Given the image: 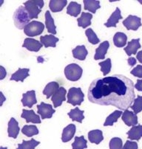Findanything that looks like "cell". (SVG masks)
Masks as SVG:
<instances>
[{
  "label": "cell",
  "instance_id": "d590c367",
  "mask_svg": "<svg viewBox=\"0 0 142 149\" xmlns=\"http://www.w3.org/2000/svg\"><path fill=\"white\" fill-rule=\"evenodd\" d=\"M99 65L101 67V71L103 72V75L106 76L108 73L110 72L112 64H111V59L107 58L106 61L99 63Z\"/></svg>",
  "mask_w": 142,
  "mask_h": 149
},
{
  "label": "cell",
  "instance_id": "2e32d148",
  "mask_svg": "<svg viewBox=\"0 0 142 149\" xmlns=\"http://www.w3.org/2000/svg\"><path fill=\"white\" fill-rule=\"evenodd\" d=\"M110 47V44L109 41H104L102 43H101L99 47L96 49V54L94 56L95 60H100V59H104L105 58V55L107 54V50Z\"/></svg>",
  "mask_w": 142,
  "mask_h": 149
},
{
  "label": "cell",
  "instance_id": "83f0119b",
  "mask_svg": "<svg viewBox=\"0 0 142 149\" xmlns=\"http://www.w3.org/2000/svg\"><path fill=\"white\" fill-rule=\"evenodd\" d=\"M84 113L85 111L82 110H80L78 108H75L70 110L67 114H68L69 118L73 121H76V122L82 123L83 120L85 119Z\"/></svg>",
  "mask_w": 142,
  "mask_h": 149
},
{
  "label": "cell",
  "instance_id": "44dd1931",
  "mask_svg": "<svg viewBox=\"0 0 142 149\" xmlns=\"http://www.w3.org/2000/svg\"><path fill=\"white\" fill-rule=\"evenodd\" d=\"M59 41V38L55 37L53 35H45L44 36L40 37V42L48 48L50 47H56V43Z\"/></svg>",
  "mask_w": 142,
  "mask_h": 149
},
{
  "label": "cell",
  "instance_id": "8d00e7d4",
  "mask_svg": "<svg viewBox=\"0 0 142 149\" xmlns=\"http://www.w3.org/2000/svg\"><path fill=\"white\" fill-rule=\"evenodd\" d=\"M85 35L87 37V39L90 43H91L92 45H96V44L100 42V40L99 39V38L97 37L96 34L95 33V32L93 31V29L89 28L87 30H86V31H85Z\"/></svg>",
  "mask_w": 142,
  "mask_h": 149
},
{
  "label": "cell",
  "instance_id": "5b68a950",
  "mask_svg": "<svg viewBox=\"0 0 142 149\" xmlns=\"http://www.w3.org/2000/svg\"><path fill=\"white\" fill-rule=\"evenodd\" d=\"M85 95L81 88H70L67 94V103L73 106H80L84 101Z\"/></svg>",
  "mask_w": 142,
  "mask_h": 149
},
{
  "label": "cell",
  "instance_id": "ee69618b",
  "mask_svg": "<svg viewBox=\"0 0 142 149\" xmlns=\"http://www.w3.org/2000/svg\"><path fill=\"white\" fill-rule=\"evenodd\" d=\"M0 70H1V72H1V78H0V80H3L7 74L6 70H5V69L2 66L0 67Z\"/></svg>",
  "mask_w": 142,
  "mask_h": 149
},
{
  "label": "cell",
  "instance_id": "836d02e7",
  "mask_svg": "<svg viewBox=\"0 0 142 149\" xmlns=\"http://www.w3.org/2000/svg\"><path fill=\"white\" fill-rule=\"evenodd\" d=\"M73 149H85L87 148V140H85L84 136H76L75 140L72 144Z\"/></svg>",
  "mask_w": 142,
  "mask_h": 149
},
{
  "label": "cell",
  "instance_id": "7dc6e473",
  "mask_svg": "<svg viewBox=\"0 0 142 149\" xmlns=\"http://www.w3.org/2000/svg\"><path fill=\"white\" fill-rule=\"evenodd\" d=\"M0 149H8V148H5V147H2V146H1V147H0Z\"/></svg>",
  "mask_w": 142,
  "mask_h": 149
},
{
  "label": "cell",
  "instance_id": "ba28073f",
  "mask_svg": "<svg viewBox=\"0 0 142 149\" xmlns=\"http://www.w3.org/2000/svg\"><path fill=\"white\" fill-rule=\"evenodd\" d=\"M122 24L127 30H131L136 31L141 26V19L136 16L129 15L123 21Z\"/></svg>",
  "mask_w": 142,
  "mask_h": 149
},
{
  "label": "cell",
  "instance_id": "277c9868",
  "mask_svg": "<svg viewBox=\"0 0 142 149\" xmlns=\"http://www.w3.org/2000/svg\"><path fill=\"white\" fill-rule=\"evenodd\" d=\"M83 73L82 67L76 63H70L64 69V74L67 80L70 81H77L81 78Z\"/></svg>",
  "mask_w": 142,
  "mask_h": 149
},
{
  "label": "cell",
  "instance_id": "f35d334b",
  "mask_svg": "<svg viewBox=\"0 0 142 149\" xmlns=\"http://www.w3.org/2000/svg\"><path fill=\"white\" fill-rule=\"evenodd\" d=\"M110 149H123V143L121 138L113 137L110 141Z\"/></svg>",
  "mask_w": 142,
  "mask_h": 149
},
{
  "label": "cell",
  "instance_id": "d4e9b609",
  "mask_svg": "<svg viewBox=\"0 0 142 149\" xmlns=\"http://www.w3.org/2000/svg\"><path fill=\"white\" fill-rule=\"evenodd\" d=\"M88 52L87 50L85 45L77 46L75 49H73V56L74 58H76L80 61H84L86 58Z\"/></svg>",
  "mask_w": 142,
  "mask_h": 149
},
{
  "label": "cell",
  "instance_id": "1f68e13d",
  "mask_svg": "<svg viewBox=\"0 0 142 149\" xmlns=\"http://www.w3.org/2000/svg\"><path fill=\"white\" fill-rule=\"evenodd\" d=\"M121 114H123L121 111L116 110V111H113L112 114H110L106 118V120L104 123V126H112V125H113V124L118 121V119L121 117Z\"/></svg>",
  "mask_w": 142,
  "mask_h": 149
},
{
  "label": "cell",
  "instance_id": "f1b7e54d",
  "mask_svg": "<svg viewBox=\"0 0 142 149\" xmlns=\"http://www.w3.org/2000/svg\"><path fill=\"white\" fill-rule=\"evenodd\" d=\"M127 41V37L126 34L121 32H118L114 35L113 43L117 47H124Z\"/></svg>",
  "mask_w": 142,
  "mask_h": 149
},
{
  "label": "cell",
  "instance_id": "9a60e30c",
  "mask_svg": "<svg viewBox=\"0 0 142 149\" xmlns=\"http://www.w3.org/2000/svg\"><path fill=\"white\" fill-rule=\"evenodd\" d=\"M139 41H140V38H137V39L131 40L129 42H128L127 46L124 49L127 56H130L132 55H136L138 49L141 48Z\"/></svg>",
  "mask_w": 142,
  "mask_h": 149
},
{
  "label": "cell",
  "instance_id": "4dcf8cb0",
  "mask_svg": "<svg viewBox=\"0 0 142 149\" xmlns=\"http://www.w3.org/2000/svg\"><path fill=\"white\" fill-rule=\"evenodd\" d=\"M85 10H87L92 13H96V10L101 8L100 2L95 0H84Z\"/></svg>",
  "mask_w": 142,
  "mask_h": 149
},
{
  "label": "cell",
  "instance_id": "7bdbcfd3",
  "mask_svg": "<svg viewBox=\"0 0 142 149\" xmlns=\"http://www.w3.org/2000/svg\"><path fill=\"white\" fill-rule=\"evenodd\" d=\"M136 59L133 57H129V58L127 59V62H128V64H129L130 67H134L135 65L136 64Z\"/></svg>",
  "mask_w": 142,
  "mask_h": 149
},
{
  "label": "cell",
  "instance_id": "e575fe53",
  "mask_svg": "<svg viewBox=\"0 0 142 149\" xmlns=\"http://www.w3.org/2000/svg\"><path fill=\"white\" fill-rule=\"evenodd\" d=\"M22 132L23 134L28 137L37 135L38 134V129L36 125H24L22 129Z\"/></svg>",
  "mask_w": 142,
  "mask_h": 149
},
{
  "label": "cell",
  "instance_id": "5bb4252c",
  "mask_svg": "<svg viewBox=\"0 0 142 149\" xmlns=\"http://www.w3.org/2000/svg\"><path fill=\"white\" fill-rule=\"evenodd\" d=\"M76 130V127L74 124H70L64 129L62 135V140L63 143H67L72 140Z\"/></svg>",
  "mask_w": 142,
  "mask_h": 149
},
{
  "label": "cell",
  "instance_id": "b9f144b4",
  "mask_svg": "<svg viewBox=\"0 0 142 149\" xmlns=\"http://www.w3.org/2000/svg\"><path fill=\"white\" fill-rule=\"evenodd\" d=\"M135 88L139 92H142V79H138Z\"/></svg>",
  "mask_w": 142,
  "mask_h": 149
},
{
  "label": "cell",
  "instance_id": "ac0fdd59",
  "mask_svg": "<svg viewBox=\"0 0 142 149\" xmlns=\"http://www.w3.org/2000/svg\"><path fill=\"white\" fill-rule=\"evenodd\" d=\"M120 19H122V16L121 14V10L118 8H116L115 11L112 13L107 22L104 24V25L107 27H116L117 23L119 22Z\"/></svg>",
  "mask_w": 142,
  "mask_h": 149
},
{
  "label": "cell",
  "instance_id": "f546056e",
  "mask_svg": "<svg viewBox=\"0 0 142 149\" xmlns=\"http://www.w3.org/2000/svg\"><path fill=\"white\" fill-rule=\"evenodd\" d=\"M82 10V5L76 2H71L67 8V13L73 17H77Z\"/></svg>",
  "mask_w": 142,
  "mask_h": 149
},
{
  "label": "cell",
  "instance_id": "8992f818",
  "mask_svg": "<svg viewBox=\"0 0 142 149\" xmlns=\"http://www.w3.org/2000/svg\"><path fill=\"white\" fill-rule=\"evenodd\" d=\"M45 29V25L41 22L32 21L30 22L24 29V33L29 37H34L39 36L42 33Z\"/></svg>",
  "mask_w": 142,
  "mask_h": 149
},
{
  "label": "cell",
  "instance_id": "ab89813d",
  "mask_svg": "<svg viewBox=\"0 0 142 149\" xmlns=\"http://www.w3.org/2000/svg\"><path fill=\"white\" fill-rule=\"evenodd\" d=\"M130 73L137 78H142V66L137 65L135 68L131 70Z\"/></svg>",
  "mask_w": 142,
  "mask_h": 149
},
{
  "label": "cell",
  "instance_id": "4316f807",
  "mask_svg": "<svg viewBox=\"0 0 142 149\" xmlns=\"http://www.w3.org/2000/svg\"><path fill=\"white\" fill-rule=\"evenodd\" d=\"M93 19V15L89 13H82L81 16L77 19L78 27H81L82 28H86L88 26L91 24V19Z\"/></svg>",
  "mask_w": 142,
  "mask_h": 149
},
{
  "label": "cell",
  "instance_id": "7c38bea8",
  "mask_svg": "<svg viewBox=\"0 0 142 149\" xmlns=\"http://www.w3.org/2000/svg\"><path fill=\"white\" fill-rule=\"evenodd\" d=\"M121 118L127 126H135L138 124L137 114H135L133 111H129L128 109L124 111Z\"/></svg>",
  "mask_w": 142,
  "mask_h": 149
},
{
  "label": "cell",
  "instance_id": "30bf717a",
  "mask_svg": "<svg viewBox=\"0 0 142 149\" xmlns=\"http://www.w3.org/2000/svg\"><path fill=\"white\" fill-rule=\"evenodd\" d=\"M66 93L67 91L64 87H60L59 90L55 93V95H53L51 100L53 103L54 108H57L59 106L62 104V103L66 100Z\"/></svg>",
  "mask_w": 142,
  "mask_h": 149
},
{
  "label": "cell",
  "instance_id": "8fae6325",
  "mask_svg": "<svg viewBox=\"0 0 142 149\" xmlns=\"http://www.w3.org/2000/svg\"><path fill=\"white\" fill-rule=\"evenodd\" d=\"M42 44L37 40L32 38H27L24 39L22 47L26 48L27 50L32 52H38L42 47Z\"/></svg>",
  "mask_w": 142,
  "mask_h": 149
},
{
  "label": "cell",
  "instance_id": "9c48e42d",
  "mask_svg": "<svg viewBox=\"0 0 142 149\" xmlns=\"http://www.w3.org/2000/svg\"><path fill=\"white\" fill-rule=\"evenodd\" d=\"M22 103L24 107L32 108L33 106L37 103L36 97V92L34 90H30L23 94Z\"/></svg>",
  "mask_w": 142,
  "mask_h": 149
},
{
  "label": "cell",
  "instance_id": "7a4b0ae2",
  "mask_svg": "<svg viewBox=\"0 0 142 149\" xmlns=\"http://www.w3.org/2000/svg\"><path fill=\"white\" fill-rule=\"evenodd\" d=\"M30 16L25 7L24 5L19 6L16 10L14 14H13V21L16 27L19 30L24 29V27L30 22Z\"/></svg>",
  "mask_w": 142,
  "mask_h": 149
},
{
  "label": "cell",
  "instance_id": "60d3db41",
  "mask_svg": "<svg viewBox=\"0 0 142 149\" xmlns=\"http://www.w3.org/2000/svg\"><path fill=\"white\" fill-rule=\"evenodd\" d=\"M123 149H138V144L136 142L127 140L123 146Z\"/></svg>",
  "mask_w": 142,
  "mask_h": 149
},
{
  "label": "cell",
  "instance_id": "484cf974",
  "mask_svg": "<svg viewBox=\"0 0 142 149\" xmlns=\"http://www.w3.org/2000/svg\"><path fill=\"white\" fill-rule=\"evenodd\" d=\"M45 25L48 31L53 35L56 34V27L54 24V19L52 17L49 10H47L45 13Z\"/></svg>",
  "mask_w": 142,
  "mask_h": 149
},
{
  "label": "cell",
  "instance_id": "f6af8a7d",
  "mask_svg": "<svg viewBox=\"0 0 142 149\" xmlns=\"http://www.w3.org/2000/svg\"><path fill=\"white\" fill-rule=\"evenodd\" d=\"M136 58H137L138 61L140 62L141 63H142V50H141L140 52H139L136 55Z\"/></svg>",
  "mask_w": 142,
  "mask_h": 149
},
{
  "label": "cell",
  "instance_id": "bcb514c9",
  "mask_svg": "<svg viewBox=\"0 0 142 149\" xmlns=\"http://www.w3.org/2000/svg\"><path fill=\"white\" fill-rule=\"evenodd\" d=\"M1 97H2V100H1V104H0V106H2V103H3V102L6 100V98L4 97L3 93H2V92H1Z\"/></svg>",
  "mask_w": 142,
  "mask_h": 149
},
{
  "label": "cell",
  "instance_id": "603a6c76",
  "mask_svg": "<svg viewBox=\"0 0 142 149\" xmlns=\"http://www.w3.org/2000/svg\"><path fill=\"white\" fill-rule=\"evenodd\" d=\"M88 139H89V141L90 143L99 145L101 142L104 140L102 132L101 130H99V129L90 131L88 133Z\"/></svg>",
  "mask_w": 142,
  "mask_h": 149
},
{
  "label": "cell",
  "instance_id": "6da1fadb",
  "mask_svg": "<svg viewBox=\"0 0 142 149\" xmlns=\"http://www.w3.org/2000/svg\"><path fill=\"white\" fill-rule=\"evenodd\" d=\"M134 88L133 81L122 74L99 78L90 85L88 99L92 103L113 106L125 111L136 99Z\"/></svg>",
  "mask_w": 142,
  "mask_h": 149
},
{
  "label": "cell",
  "instance_id": "52a82bcc",
  "mask_svg": "<svg viewBox=\"0 0 142 149\" xmlns=\"http://www.w3.org/2000/svg\"><path fill=\"white\" fill-rule=\"evenodd\" d=\"M56 112L52 105L48 104L42 102L37 106V113L42 117V120L49 119L53 117V114Z\"/></svg>",
  "mask_w": 142,
  "mask_h": 149
},
{
  "label": "cell",
  "instance_id": "4fadbf2b",
  "mask_svg": "<svg viewBox=\"0 0 142 149\" xmlns=\"http://www.w3.org/2000/svg\"><path fill=\"white\" fill-rule=\"evenodd\" d=\"M22 118H24L27 123H41V119L38 114H36L34 110H22V114L21 115Z\"/></svg>",
  "mask_w": 142,
  "mask_h": 149
},
{
  "label": "cell",
  "instance_id": "3957f363",
  "mask_svg": "<svg viewBox=\"0 0 142 149\" xmlns=\"http://www.w3.org/2000/svg\"><path fill=\"white\" fill-rule=\"evenodd\" d=\"M24 6L27 10L30 19H38V14L42 11V8L44 6V1H27L24 3Z\"/></svg>",
  "mask_w": 142,
  "mask_h": 149
},
{
  "label": "cell",
  "instance_id": "7402d4cb",
  "mask_svg": "<svg viewBox=\"0 0 142 149\" xmlns=\"http://www.w3.org/2000/svg\"><path fill=\"white\" fill-rule=\"evenodd\" d=\"M67 0H51L50 1L49 8L52 12L57 13L62 11L64 7L67 5Z\"/></svg>",
  "mask_w": 142,
  "mask_h": 149
},
{
  "label": "cell",
  "instance_id": "d6a6232c",
  "mask_svg": "<svg viewBox=\"0 0 142 149\" xmlns=\"http://www.w3.org/2000/svg\"><path fill=\"white\" fill-rule=\"evenodd\" d=\"M40 144V142L36 141L32 138L30 140H23L22 143L18 145L17 149H35L37 146Z\"/></svg>",
  "mask_w": 142,
  "mask_h": 149
},
{
  "label": "cell",
  "instance_id": "cb8c5ba5",
  "mask_svg": "<svg viewBox=\"0 0 142 149\" xmlns=\"http://www.w3.org/2000/svg\"><path fill=\"white\" fill-rule=\"evenodd\" d=\"M59 84L57 82H50L49 84H47V86L43 90V94L46 95V97L49 99L50 97H53V95H55L56 92L59 90Z\"/></svg>",
  "mask_w": 142,
  "mask_h": 149
},
{
  "label": "cell",
  "instance_id": "ffe728a7",
  "mask_svg": "<svg viewBox=\"0 0 142 149\" xmlns=\"http://www.w3.org/2000/svg\"><path fill=\"white\" fill-rule=\"evenodd\" d=\"M29 72H30L29 69L19 68L16 72H14L12 74L10 80V81H21V82H23L24 81V79L29 76Z\"/></svg>",
  "mask_w": 142,
  "mask_h": 149
},
{
  "label": "cell",
  "instance_id": "e0dca14e",
  "mask_svg": "<svg viewBox=\"0 0 142 149\" xmlns=\"http://www.w3.org/2000/svg\"><path fill=\"white\" fill-rule=\"evenodd\" d=\"M19 133V126L17 121L15 120V118H12L10 120L8 123V134L9 137H12L13 139H16L17 137L18 134Z\"/></svg>",
  "mask_w": 142,
  "mask_h": 149
},
{
  "label": "cell",
  "instance_id": "74e56055",
  "mask_svg": "<svg viewBox=\"0 0 142 149\" xmlns=\"http://www.w3.org/2000/svg\"><path fill=\"white\" fill-rule=\"evenodd\" d=\"M130 108L136 114L142 111V96L138 95V97L135 99L133 104L131 106Z\"/></svg>",
  "mask_w": 142,
  "mask_h": 149
},
{
  "label": "cell",
  "instance_id": "d6986e66",
  "mask_svg": "<svg viewBox=\"0 0 142 149\" xmlns=\"http://www.w3.org/2000/svg\"><path fill=\"white\" fill-rule=\"evenodd\" d=\"M127 134L129 140L139 141L142 137V125H139L133 126L130 130L127 132Z\"/></svg>",
  "mask_w": 142,
  "mask_h": 149
},
{
  "label": "cell",
  "instance_id": "c3c4849f",
  "mask_svg": "<svg viewBox=\"0 0 142 149\" xmlns=\"http://www.w3.org/2000/svg\"><path fill=\"white\" fill-rule=\"evenodd\" d=\"M139 2H140V3L142 4V1H139Z\"/></svg>",
  "mask_w": 142,
  "mask_h": 149
}]
</instances>
